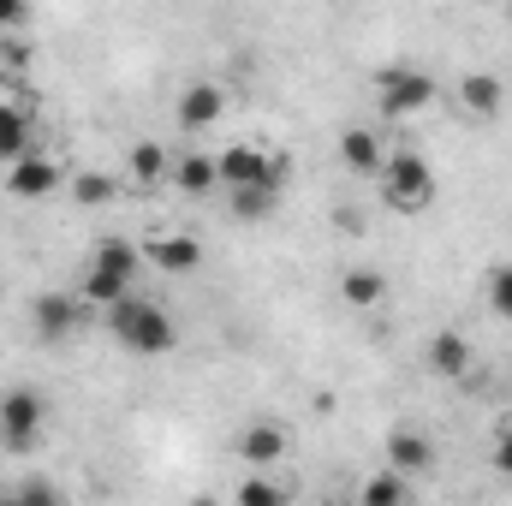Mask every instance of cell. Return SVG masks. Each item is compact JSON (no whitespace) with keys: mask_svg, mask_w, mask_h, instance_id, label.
Listing matches in <instances>:
<instances>
[{"mask_svg":"<svg viewBox=\"0 0 512 506\" xmlns=\"http://www.w3.org/2000/svg\"><path fill=\"white\" fill-rule=\"evenodd\" d=\"M102 322H108V334H114L126 352H137V358H167V352L179 346L173 310H161L155 298H137V292L114 298V304L102 310Z\"/></svg>","mask_w":512,"mask_h":506,"instance_id":"6da1fadb","label":"cell"},{"mask_svg":"<svg viewBox=\"0 0 512 506\" xmlns=\"http://www.w3.org/2000/svg\"><path fill=\"white\" fill-rule=\"evenodd\" d=\"M376 185H382V203L399 209V215H423L435 203V167L417 149H393L382 161V173H376Z\"/></svg>","mask_w":512,"mask_h":506,"instance_id":"7a4b0ae2","label":"cell"},{"mask_svg":"<svg viewBox=\"0 0 512 506\" xmlns=\"http://www.w3.org/2000/svg\"><path fill=\"white\" fill-rule=\"evenodd\" d=\"M137 268H143V251H137V245H126V239L96 245L90 268H84V292H78V298H84L90 310H108L114 298H126V292H131Z\"/></svg>","mask_w":512,"mask_h":506,"instance_id":"3957f363","label":"cell"},{"mask_svg":"<svg viewBox=\"0 0 512 506\" xmlns=\"http://www.w3.org/2000/svg\"><path fill=\"white\" fill-rule=\"evenodd\" d=\"M42 429H48V399L36 387H6L0 393V447L24 459L42 447Z\"/></svg>","mask_w":512,"mask_h":506,"instance_id":"277c9868","label":"cell"},{"mask_svg":"<svg viewBox=\"0 0 512 506\" xmlns=\"http://www.w3.org/2000/svg\"><path fill=\"white\" fill-rule=\"evenodd\" d=\"M435 96H441V90H435V78H429L423 66H382V72H376V108H382V120H411V114H423Z\"/></svg>","mask_w":512,"mask_h":506,"instance_id":"5b68a950","label":"cell"},{"mask_svg":"<svg viewBox=\"0 0 512 506\" xmlns=\"http://www.w3.org/2000/svg\"><path fill=\"white\" fill-rule=\"evenodd\" d=\"M215 167H221V185H286V161L262 143H227Z\"/></svg>","mask_w":512,"mask_h":506,"instance_id":"8992f818","label":"cell"},{"mask_svg":"<svg viewBox=\"0 0 512 506\" xmlns=\"http://www.w3.org/2000/svg\"><path fill=\"white\" fill-rule=\"evenodd\" d=\"M6 197H18V203H36V197H48V191H60L66 185V173H60V161L54 155H42V149H24L18 161H6Z\"/></svg>","mask_w":512,"mask_h":506,"instance_id":"52a82bcc","label":"cell"},{"mask_svg":"<svg viewBox=\"0 0 512 506\" xmlns=\"http://www.w3.org/2000/svg\"><path fill=\"white\" fill-rule=\"evenodd\" d=\"M78 322H84V298H72V292H36L30 298V328L42 340H72Z\"/></svg>","mask_w":512,"mask_h":506,"instance_id":"ba28073f","label":"cell"},{"mask_svg":"<svg viewBox=\"0 0 512 506\" xmlns=\"http://www.w3.org/2000/svg\"><path fill=\"white\" fill-rule=\"evenodd\" d=\"M221 114H227V90L215 84V78H197V84H185V96H179V108H173V120H179V131H209L221 126Z\"/></svg>","mask_w":512,"mask_h":506,"instance_id":"9c48e42d","label":"cell"},{"mask_svg":"<svg viewBox=\"0 0 512 506\" xmlns=\"http://www.w3.org/2000/svg\"><path fill=\"white\" fill-rule=\"evenodd\" d=\"M286 447H292V435H286V423H274V417H251V423L239 429V459L256 465V471L280 465V459H286Z\"/></svg>","mask_w":512,"mask_h":506,"instance_id":"30bf717a","label":"cell"},{"mask_svg":"<svg viewBox=\"0 0 512 506\" xmlns=\"http://www.w3.org/2000/svg\"><path fill=\"white\" fill-rule=\"evenodd\" d=\"M143 262L161 268V274H197L203 268V239H191V233H155L143 245Z\"/></svg>","mask_w":512,"mask_h":506,"instance_id":"8fae6325","label":"cell"},{"mask_svg":"<svg viewBox=\"0 0 512 506\" xmlns=\"http://www.w3.org/2000/svg\"><path fill=\"white\" fill-rule=\"evenodd\" d=\"M459 108H465L471 120H501L507 84H501L495 72H465V78H459Z\"/></svg>","mask_w":512,"mask_h":506,"instance_id":"7c38bea8","label":"cell"},{"mask_svg":"<svg viewBox=\"0 0 512 506\" xmlns=\"http://www.w3.org/2000/svg\"><path fill=\"white\" fill-rule=\"evenodd\" d=\"M387 465H393V471H405V477H423V471L435 465V441H429L423 429L399 423V429L387 435Z\"/></svg>","mask_w":512,"mask_h":506,"instance_id":"4fadbf2b","label":"cell"},{"mask_svg":"<svg viewBox=\"0 0 512 506\" xmlns=\"http://www.w3.org/2000/svg\"><path fill=\"white\" fill-rule=\"evenodd\" d=\"M471 340L459 334V328H441L435 340H429V352H423V364H429V376H447V381H459V376H471Z\"/></svg>","mask_w":512,"mask_h":506,"instance_id":"5bb4252c","label":"cell"},{"mask_svg":"<svg viewBox=\"0 0 512 506\" xmlns=\"http://www.w3.org/2000/svg\"><path fill=\"white\" fill-rule=\"evenodd\" d=\"M340 161L352 167V173H364V179H376L387 161L382 137H376V126H346L340 131Z\"/></svg>","mask_w":512,"mask_h":506,"instance_id":"9a60e30c","label":"cell"},{"mask_svg":"<svg viewBox=\"0 0 512 506\" xmlns=\"http://www.w3.org/2000/svg\"><path fill=\"white\" fill-rule=\"evenodd\" d=\"M126 173H131V185H143V191H155V185H167L173 179V155L161 149V143H131V155H126Z\"/></svg>","mask_w":512,"mask_h":506,"instance_id":"2e32d148","label":"cell"},{"mask_svg":"<svg viewBox=\"0 0 512 506\" xmlns=\"http://www.w3.org/2000/svg\"><path fill=\"white\" fill-rule=\"evenodd\" d=\"M227 209H233V221L256 227L280 209V185H227Z\"/></svg>","mask_w":512,"mask_h":506,"instance_id":"e0dca14e","label":"cell"},{"mask_svg":"<svg viewBox=\"0 0 512 506\" xmlns=\"http://www.w3.org/2000/svg\"><path fill=\"white\" fill-rule=\"evenodd\" d=\"M340 298H346L352 310H376V304L387 298V274L382 268H370V262L346 268V274H340Z\"/></svg>","mask_w":512,"mask_h":506,"instance_id":"ac0fdd59","label":"cell"},{"mask_svg":"<svg viewBox=\"0 0 512 506\" xmlns=\"http://www.w3.org/2000/svg\"><path fill=\"white\" fill-rule=\"evenodd\" d=\"M173 185H179L185 197H209V191L221 185L215 155H179V161H173Z\"/></svg>","mask_w":512,"mask_h":506,"instance_id":"d6986e66","label":"cell"},{"mask_svg":"<svg viewBox=\"0 0 512 506\" xmlns=\"http://www.w3.org/2000/svg\"><path fill=\"white\" fill-rule=\"evenodd\" d=\"M399 501H411V477H405V471H393V465L358 489V506H399Z\"/></svg>","mask_w":512,"mask_h":506,"instance_id":"ffe728a7","label":"cell"},{"mask_svg":"<svg viewBox=\"0 0 512 506\" xmlns=\"http://www.w3.org/2000/svg\"><path fill=\"white\" fill-rule=\"evenodd\" d=\"M72 197H78L84 209H108V203L120 197V179H114V173H72Z\"/></svg>","mask_w":512,"mask_h":506,"instance_id":"44dd1931","label":"cell"},{"mask_svg":"<svg viewBox=\"0 0 512 506\" xmlns=\"http://www.w3.org/2000/svg\"><path fill=\"white\" fill-rule=\"evenodd\" d=\"M30 149V126H24V114L12 108V102H0V161H18Z\"/></svg>","mask_w":512,"mask_h":506,"instance_id":"7402d4cb","label":"cell"},{"mask_svg":"<svg viewBox=\"0 0 512 506\" xmlns=\"http://www.w3.org/2000/svg\"><path fill=\"white\" fill-rule=\"evenodd\" d=\"M233 501H239V506H280V501H286V489H280V483H268V477L251 465V477L233 489Z\"/></svg>","mask_w":512,"mask_h":506,"instance_id":"603a6c76","label":"cell"},{"mask_svg":"<svg viewBox=\"0 0 512 506\" xmlns=\"http://www.w3.org/2000/svg\"><path fill=\"white\" fill-rule=\"evenodd\" d=\"M489 310L501 322H512V262H495L489 268Z\"/></svg>","mask_w":512,"mask_h":506,"instance_id":"cb8c5ba5","label":"cell"},{"mask_svg":"<svg viewBox=\"0 0 512 506\" xmlns=\"http://www.w3.org/2000/svg\"><path fill=\"white\" fill-rule=\"evenodd\" d=\"M495 471H507L512 477V417L495 429Z\"/></svg>","mask_w":512,"mask_h":506,"instance_id":"d4e9b609","label":"cell"},{"mask_svg":"<svg viewBox=\"0 0 512 506\" xmlns=\"http://www.w3.org/2000/svg\"><path fill=\"white\" fill-rule=\"evenodd\" d=\"M30 18V0H0V30H18Z\"/></svg>","mask_w":512,"mask_h":506,"instance_id":"484cf974","label":"cell"},{"mask_svg":"<svg viewBox=\"0 0 512 506\" xmlns=\"http://www.w3.org/2000/svg\"><path fill=\"white\" fill-rule=\"evenodd\" d=\"M18 501H54V483H18Z\"/></svg>","mask_w":512,"mask_h":506,"instance_id":"4316f807","label":"cell"},{"mask_svg":"<svg viewBox=\"0 0 512 506\" xmlns=\"http://www.w3.org/2000/svg\"><path fill=\"white\" fill-rule=\"evenodd\" d=\"M507 24H512V0H507Z\"/></svg>","mask_w":512,"mask_h":506,"instance_id":"83f0119b","label":"cell"},{"mask_svg":"<svg viewBox=\"0 0 512 506\" xmlns=\"http://www.w3.org/2000/svg\"><path fill=\"white\" fill-rule=\"evenodd\" d=\"M0 298H6V286H0Z\"/></svg>","mask_w":512,"mask_h":506,"instance_id":"f1b7e54d","label":"cell"}]
</instances>
